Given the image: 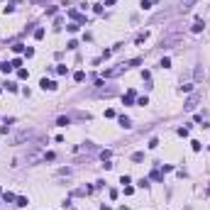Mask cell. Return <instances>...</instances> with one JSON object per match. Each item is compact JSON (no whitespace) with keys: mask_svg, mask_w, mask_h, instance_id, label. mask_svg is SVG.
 <instances>
[{"mask_svg":"<svg viewBox=\"0 0 210 210\" xmlns=\"http://www.w3.org/2000/svg\"><path fill=\"white\" fill-rule=\"evenodd\" d=\"M196 3V0H181V10L186 12V10H191V5Z\"/></svg>","mask_w":210,"mask_h":210,"instance_id":"2","label":"cell"},{"mask_svg":"<svg viewBox=\"0 0 210 210\" xmlns=\"http://www.w3.org/2000/svg\"><path fill=\"white\" fill-rule=\"evenodd\" d=\"M193 32H203V22H200V20H196V24H193Z\"/></svg>","mask_w":210,"mask_h":210,"instance_id":"4","label":"cell"},{"mask_svg":"<svg viewBox=\"0 0 210 210\" xmlns=\"http://www.w3.org/2000/svg\"><path fill=\"white\" fill-rule=\"evenodd\" d=\"M68 125V117H59V127H66Z\"/></svg>","mask_w":210,"mask_h":210,"instance_id":"8","label":"cell"},{"mask_svg":"<svg viewBox=\"0 0 210 210\" xmlns=\"http://www.w3.org/2000/svg\"><path fill=\"white\" fill-rule=\"evenodd\" d=\"M73 78H76L78 83H81V81H83V78H86V73H83V71H78V73H76V76H73Z\"/></svg>","mask_w":210,"mask_h":210,"instance_id":"5","label":"cell"},{"mask_svg":"<svg viewBox=\"0 0 210 210\" xmlns=\"http://www.w3.org/2000/svg\"><path fill=\"white\" fill-rule=\"evenodd\" d=\"M42 88H44V90H54L56 83H54V81H47V78H42Z\"/></svg>","mask_w":210,"mask_h":210,"instance_id":"1","label":"cell"},{"mask_svg":"<svg viewBox=\"0 0 210 210\" xmlns=\"http://www.w3.org/2000/svg\"><path fill=\"white\" fill-rule=\"evenodd\" d=\"M113 3H117V0H108V5H113Z\"/></svg>","mask_w":210,"mask_h":210,"instance_id":"9","label":"cell"},{"mask_svg":"<svg viewBox=\"0 0 210 210\" xmlns=\"http://www.w3.org/2000/svg\"><path fill=\"white\" fill-rule=\"evenodd\" d=\"M159 147V139H149V149H156Z\"/></svg>","mask_w":210,"mask_h":210,"instance_id":"6","label":"cell"},{"mask_svg":"<svg viewBox=\"0 0 210 210\" xmlns=\"http://www.w3.org/2000/svg\"><path fill=\"white\" fill-rule=\"evenodd\" d=\"M132 159H134V161H142V159H144V154H142V151H137V154H132Z\"/></svg>","mask_w":210,"mask_h":210,"instance_id":"7","label":"cell"},{"mask_svg":"<svg viewBox=\"0 0 210 210\" xmlns=\"http://www.w3.org/2000/svg\"><path fill=\"white\" fill-rule=\"evenodd\" d=\"M196 103H198V95H193L191 100L186 103V110H193V108H196Z\"/></svg>","mask_w":210,"mask_h":210,"instance_id":"3","label":"cell"}]
</instances>
